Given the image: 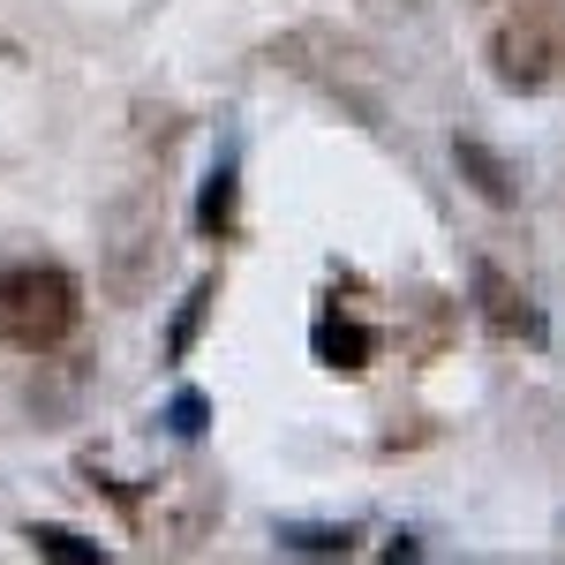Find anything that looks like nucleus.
<instances>
[{"label":"nucleus","mask_w":565,"mask_h":565,"mask_svg":"<svg viewBox=\"0 0 565 565\" xmlns=\"http://www.w3.org/2000/svg\"><path fill=\"white\" fill-rule=\"evenodd\" d=\"M76 332V279L68 271H45V264H23L0 279V340L8 348H61Z\"/></svg>","instance_id":"nucleus-1"},{"label":"nucleus","mask_w":565,"mask_h":565,"mask_svg":"<svg viewBox=\"0 0 565 565\" xmlns=\"http://www.w3.org/2000/svg\"><path fill=\"white\" fill-rule=\"evenodd\" d=\"M551 61H558V23H551L543 8H521V15L498 31V76L513 90H535L551 76Z\"/></svg>","instance_id":"nucleus-2"},{"label":"nucleus","mask_w":565,"mask_h":565,"mask_svg":"<svg viewBox=\"0 0 565 565\" xmlns=\"http://www.w3.org/2000/svg\"><path fill=\"white\" fill-rule=\"evenodd\" d=\"M476 295H482V317H490L498 332H527V340H543V317H535V309H527V295H513L498 271H482Z\"/></svg>","instance_id":"nucleus-3"},{"label":"nucleus","mask_w":565,"mask_h":565,"mask_svg":"<svg viewBox=\"0 0 565 565\" xmlns=\"http://www.w3.org/2000/svg\"><path fill=\"white\" fill-rule=\"evenodd\" d=\"M317 354H324V362H340V370H354V362L370 354V332L348 324V317H324V324H317Z\"/></svg>","instance_id":"nucleus-4"},{"label":"nucleus","mask_w":565,"mask_h":565,"mask_svg":"<svg viewBox=\"0 0 565 565\" xmlns=\"http://www.w3.org/2000/svg\"><path fill=\"white\" fill-rule=\"evenodd\" d=\"M460 167L476 174V189L490 196V204H513V181H505V167H498V159H490L482 143H460Z\"/></svg>","instance_id":"nucleus-5"},{"label":"nucleus","mask_w":565,"mask_h":565,"mask_svg":"<svg viewBox=\"0 0 565 565\" xmlns=\"http://www.w3.org/2000/svg\"><path fill=\"white\" fill-rule=\"evenodd\" d=\"M31 543H39L45 558H98V543H84V535H61V527H39V535H31Z\"/></svg>","instance_id":"nucleus-6"},{"label":"nucleus","mask_w":565,"mask_h":565,"mask_svg":"<svg viewBox=\"0 0 565 565\" xmlns=\"http://www.w3.org/2000/svg\"><path fill=\"white\" fill-rule=\"evenodd\" d=\"M226 212H234V181L212 174V189H204V226H226Z\"/></svg>","instance_id":"nucleus-7"}]
</instances>
